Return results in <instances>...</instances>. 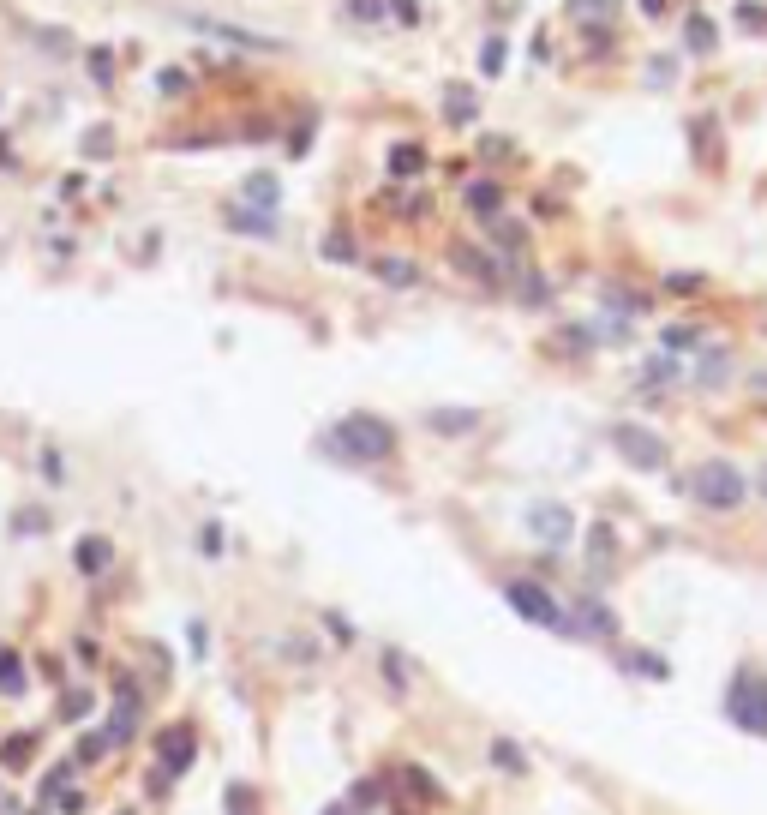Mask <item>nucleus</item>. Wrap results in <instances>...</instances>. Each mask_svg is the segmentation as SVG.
Segmentation results:
<instances>
[{
    "label": "nucleus",
    "mask_w": 767,
    "mask_h": 815,
    "mask_svg": "<svg viewBox=\"0 0 767 815\" xmlns=\"http://www.w3.org/2000/svg\"><path fill=\"white\" fill-rule=\"evenodd\" d=\"M84 714H90V690H66V696H60V720H66V726H78Z\"/></svg>",
    "instance_id": "obj_27"
},
{
    "label": "nucleus",
    "mask_w": 767,
    "mask_h": 815,
    "mask_svg": "<svg viewBox=\"0 0 767 815\" xmlns=\"http://www.w3.org/2000/svg\"><path fill=\"white\" fill-rule=\"evenodd\" d=\"M324 815H354V798H342V804H324Z\"/></svg>",
    "instance_id": "obj_48"
},
{
    "label": "nucleus",
    "mask_w": 767,
    "mask_h": 815,
    "mask_svg": "<svg viewBox=\"0 0 767 815\" xmlns=\"http://www.w3.org/2000/svg\"><path fill=\"white\" fill-rule=\"evenodd\" d=\"M450 258H456V264H462V270H468V276H480V282H498V264H492V258H486V252H474V246H456V252H450Z\"/></svg>",
    "instance_id": "obj_21"
},
{
    "label": "nucleus",
    "mask_w": 767,
    "mask_h": 815,
    "mask_svg": "<svg viewBox=\"0 0 767 815\" xmlns=\"http://www.w3.org/2000/svg\"><path fill=\"white\" fill-rule=\"evenodd\" d=\"M756 390H767V372H756Z\"/></svg>",
    "instance_id": "obj_50"
},
{
    "label": "nucleus",
    "mask_w": 767,
    "mask_h": 815,
    "mask_svg": "<svg viewBox=\"0 0 767 815\" xmlns=\"http://www.w3.org/2000/svg\"><path fill=\"white\" fill-rule=\"evenodd\" d=\"M756 486H762V492H767V468H762V474H756Z\"/></svg>",
    "instance_id": "obj_51"
},
{
    "label": "nucleus",
    "mask_w": 767,
    "mask_h": 815,
    "mask_svg": "<svg viewBox=\"0 0 767 815\" xmlns=\"http://www.w3.org/2000/svg\"><path fill=\"white\" fill-rule=\"evenodd\" d=\"M390 780H396L408 798H420V804H438V798H444V786H438L426 768H414V762H396V768H390Z\"/></svg>",
    "instance_id": "obj_11"
},
{
    "label": "nucleus",
    "mask_w": 767,
    "mask_h": 815,
    "mask_svg": "<svg viewBox=\"0 0 767 815\" xmlns=\"http://www.w3.org/2000/svg\"><path fill=\"white\" fill-rule=\"evenodd\" d=\"M480 66H486V72H498V66H504V42H486V60H480Z\"/></svg>",
    "instance_id": "obj_45"
},
{
    "label": "nucleus",
    "mask_w": 767,
    "mask_h": 815,
    "mask_svg": "<svg viewBox=\"0 0 767 815\" xmlns=\"http://www.w3.org/2000/svg\"><path fill=\"white\" fill-rule=\"evenodd\" d=\"M30 750H36V732H12V738L0 744V762H6V768H30Z\"/></svg>",
    "instance_id": "obj_22"
},
{
    "label": "nucleus",
    "mask_w": 767,
    "mask_h": 815,
    "mask_svg": "<svg viewBox=\"0 0 767 815\" xmlns=\"http://www.w3.org/2000/svg\"><path fill=\"white\" fill-rule=\"evenodd\" d=\"M738 24H744V30H756V36H767V12H762V0H738Z\"/></svg>",
    "instance_id": "obj_31"
},
{
    "label": "nucleus",
    "mask_w": 767,
    "mask_h": 815,
    "mask_svg": "<svg viewBox=\"0 0 767 815\" xmlns=\"http://www.w3.org/2000/svg\"><path fill=\"white\" fill-rule=\"evenodd\" d=\"M396 18H408V24H414V18H420V6H414V0H396Z\"/></svg>",
    "instance_id": "obj_47"
},
{
    "label": "nucleus",
    "mask_w": 767,
    "mask_h": 815,
    "mask_svg": "<svg viewBox=\"0 0 767 815\" xmlns=\"http://www.w3.org/2000/svg\"><path fill=\"white\" fill-rule=\"evenodd\" d=\"M60 810H66V815H84V810H90V798H84V792H66V798H60Z\"/></svg>",
    "instance_id": "obj_44"
},
{
    "label": "nucleus",
    "mask_w": 767,
    "mask_h": 815,
    "mask_svg": "<svg viewBox=\"0 0 767 815\" xmlns=\"http://www.w3.org/2000/svg\"><path fill=\"white\" fill-rule=\"evenodd\" d=\"M726 372H732V354H726V348H708V354H702V366H696V384H702V390H714V384H726Z\"/></svg>",
    "instance_id": "obj_19"
},
{
    "label": "nucleus",
    "mask_w": 767,
    "mask_h": 815,
    "mask_svg": "<svg viewBox=\"0 0 767 815\" xmlns=\"http://www.w3.org/2000/svg\"><path fill=\"white\" fill-rule=\"evenodd\" d=\"M186 648H192V660H204V654H210V630L192 624V630H186Z\"/></svg>",
    "instance_id": "obj_36"
},
{
    "label": "nucleus",
    "mask_w": 767,
    "mask_h": 815,
    "mask_svg": "<svg viewBox=\"0 0 767 815\" xmlns=\"http://www.w3.org/2000/svg\"><path fill=\"white\" fill-rule=\"evenodd\" d=\"M444 114H450L456 126H468V120L480 114V102H474V90H468V84H450V90H444Z\"/></svg>",
    "instance_id": "obj_17"
},
{
    "label": "nucleus",
    "mask_w": 767,
    "mask_h": 815,
    "mask_svg": "<svg viewBox=\"0 0 767 815\" xmlns=\"http://www.w3.org/2000/svg\"><path fill=\"white\" fill-rule=\"evenodd\" d=\"M666 288H672V294H696V288H702V276H690V270H678V276H666Z\"/></svg>",
    "instance_id": "obj_39"
},
{
    "label": "nucleus",
    "mask_w": 767,
    "mask_h": 815,
    "mask_svg": "<svg viewBox=\"0 0 767 815\" xmlns=\"http://www.w3.org/2000/svg\"><path fill=\"white\" fill-rule=\"evenodd\" d=\"M492 768H504V774H528V756H522V744H510V738H492Z\"/></svg>",
    "instance_id": "obj_23"
},
{
    "label": "nucleus",
    "mask_w": 767,
    "mask_h": 815,
    "mask_svg": "<svg viewBox=\"0 0 767 815\" xmlns=\"http://www.w3.org/2000/svg\"><path fill=\"white\" fill-rule=\"evenodd\" d=\"M12 528H18V534H42V528H48V516H42V510H18V522H12Z\"/></svg>",
    "instance_id": "obj_35"
},
{
    "label": "nucleus",
    "mask_w": 767,
    "mask_h": 815,
    "mask_svg": "<svg viewBox=\"0 0 767 815\" xmlns=\"http://www.w3.org/2000/svg\"><path fill=\"white\" fill-rule=\"evenodd\" d=\"M612 450H618L630 468H642V474H660V468L672 462L666 438H660V432H648V426H636V420H618V426H612Z\"/></svg>",
    "instance_id": "obj_5"
},
{
    "label": "nucleus",
    "mask_w": 767,
    "mask_h": 815,
    "mask_svg": "<svg viewBox=\"0 0 767 815\" xmlns=\"http://www.w3.org/2000/svg\"><path fill=\"white\" fill-rule=\"evenodd\" d=\"M228 228H234V234H258V240H270V234H276V216H270V210H246V204H234V210H228Z\"/></svg>",
    "instance_id": "obj_13"
},
{
    "label": "nucleus",
    "mask_w": 767,
    "mask_h": 815,
    "mask_svg": "<svg viewBox=\"0 0 767 815\" xmlns=\"http://www.w3.org/2000/svg\"><path fill=\"white\" fill-rule=\"evenodd\" d=\"M390 168H396V174H420V168H426V156H420V144H396V156H390Z\"/></svg>",
    "instance_id": "obj_28"
},
{
    "label": "nucleus",
    "mask_w": 767,
    "mask_h": 815,
    "mask_svg": "<svg viewBox=\"0 0 767 815\" xmlns=\"http://www.w3.org/2000/svg\"><path fill=\"white\" fill-rule=\"evenodd\" d=\"M642 12H666V0H642Z\"/></svg>",
    "instance_id": "obj_49"
},
{
    "label": "nucleus",
    "mask_w": 767,
    "mask_h": 815,
    "mask_svg": "<svg viewBox=\"0 0 767 815\" xmlns=\"http://www.w3.org/2000/svg\"><path fill=\"white\" fill-rule=\"evenodd\" d=\"M324 630H330L336 642H354V624H348V618H336V612H324Z\"/></svg>",
    "instance_id": "obj_40"
},
{
    "label": "nucleus",
    "mask_w": 767,
    "mask_h": 815,
    "mask_svg": "<svg viewBox=\"0 0 767 815\" xmlns=\"http://www.w3.org/2000/svg\"><path fill=\"white\" fill-rule=\"evenodd\" d=\"M42 474H48V480H54V486H60V480H66V468H60V456H54V450H42Z\"/></svg>",
    "instance_id": "obj_43"
},
{
    "label": "nucleus",
    "mask_w": 767,
    "mask_h": 815,
    "mask_svg": "<svg viewBox=\"0 0 767 815\" xmlns=\"http://www.w3.org/2000/svg\"><path fill=\"white\" fill-rule=\"evenodd\" d=\"M0 696H24V666L12 648H0Z\"/></svg>",
    "instance_id": "obj_25"
},
{
    "label": "nucleus",
    "mask_w": 767,
    "mask_h": 815,
    "mask_svg": "<svg viewBox=\"0 0 767 815\" xmlns=\"http://www.w3.org/2000/svg\"><path fill=\"white\" fill-rule=\"evenodd\" d=\"M66 780H72V768H66V762H60V768H48V774H42V804H48V798H54Z\"/></svg>",
    "instance_id": "obj_34"
},
{
    "label": "nucleus",
    "mask_w": 767,
    "mask_h": 815,
    "mask_svg": "<svg viewBox=\"0 0 767 815\" xmlns=\"http://www.w3.org/2000/svg\"><path fill=\"white\" fill-rule=\"evenodd\" d=\"M426 432L468 438V432H480V408H426Z\"/></svg>",
    "instance_id": "obj_10"
},
{
    "label": "nucleus",
    "mask_w": 767,
    "mask_h": 815,
    "mask_svg": "<svg viewBox=\"0 0 767 815\" xmlns=\"http://www.w3.org/2000/svg\"><path fill=\"white\" fill-rule=\"evenodd\" d=\"M378 12H384L378 0H354V18H378Z\"/></svg>",
    "instance_id": "obj_46"
},
{
    "label": "nucleus",
    "mask_w": 767,
    "mask_h": 815,
    "mask_svg": "<svg viewBox=\"0 0 767 815\" xmlns=\"http://www.w3.org/2000/svg\"><path fill=\"white\" fill-rule=\"evenodd\" d=\"M528 534L540 546H570L576 540V516L564 504H528Z\"/></svg>",
    "instance_id": "obj_7"
},
{
    "label": "nucleus",
    "mask_w": 767,
    "mask_h": 815,
    "mask_svg": "<svg viewBox=\"0 0 767 815\" xmlns=\"http://www.w3.org/2000/svg\"><path fill=\"white\" fill-rule=\"evenodd\" d=\"M318 450L336 456V462H348V468H372V462H384V456L396 450V426L378 420V414H342V420L324 432Z\"/></svg>",
    "instance_id": "obj_1"
},
{
    "label": "nucleus",
    "mask_w": 767,
    "mask_h": 815,
    "mask_svg": "<svg viewBox=\"0 0 767 815\" xmlns=\"http://www.w3.org/2000/svg\"><path fill=\"white\" fill-rule=\"evenodd\" d=\"M624 666H630V672H642V678H666V672H672L660 654H624Z\"/></svg>",
    "instance_id": "obj_30"
},
{
    "label": "nucleus",
    "mask_w": 767,
    "mask_h": 815,
    "mask_svg": "<svg viewBox=\"0 0 767 815\" xmlns=\"http://www.w3.org/2000/svg\"><path fill=\"white\" fill-rule=\"evenodd\" d=\"M318 252H324L330 264H348V258H354V240H348V234H324V246H318Z\"/></svg>",
    "instance_id": "obj_32"
},
{
    "label": "nucleus",
    "mask_w": 767,
    "mask_h": 815,
    "mask_svg": "<svg viewBox=\"0 0 767 815\" xmlns=\"http://www.w3.org/2000/svg\"><path fill=\"white\" fill-rule=\"evenodd\" d=\"M666 348H672V354H690V348H702V330H690V324H672V330H666Z\"/></svg>",
    "instance_id": "obj_29"
},
{
    "label": "nucleus",
    "mask_w": 767,
    "mask_h": 815,
    "mask_svg": "<svg viewBox=\"0 0 767 815\" xmlns=\"http://www.w3.org/2000/svg\"><path fill=\"white\" fill-rule=\"evenodd\" d=\"M648 78H654V84H672V78H678V66H672V60H654V66H648Z\"/></svg>",
    "instance_id": "obj_42"
},
{
    "label": "nucleus",
    "mask_w": 767,
    "mask_h": 815,
    "mask_svg": "<svg viewBox=\"0 0 767 815\" xmlns=\"http://www.w3.org/2000/svg\"><path fill=\"white\" fill-rule=\"evenodd\" d=\"M672 378H678L672 360H648V372H642V384H672Z\"/></svg>",
    "instance_id": "obj_33"
},
{
    "label": "nucleus",
    "mask_w": 767,
    "mask_h": 815,
    "mask_svg": "<svg viewBox=\"0 0 767 815\" xmlns=\"http://www.w3.org/2000/svg\"><path fill=\"white\" fill-rule=\"evenodd\" d=\"M690 498L702 504V510H744V498H750V480H744V468L738 462H696V474H690Z\"/></svg>",
    "instance_id": "obj_2"
},
{
    "label": "nucleus",
    "mask_w": 767,
    "mask_h": 815,
    "mask_svg": "<svg viewBox=\"0 0 767 815\" xmlns=\"http://www.w3.org/2000/svg\"><path fill=\"white\" fill-rule=\"evenodd\" d=\"M240 198H246V204H258V210H276V174H246Z\"/></svg>",
    "instance_id": "obj_20"
},
{
    "label": "nucleus",
    "mask_w": 767,
    "mask_h": 815,
    "mask_svg": "<svg viewBox=\"0 0 767 815\" xmlns=\"http://www.w3.org/2000/svg\"><path fill=\"white\" fill-rule=\"evenodd\" d=\"M570 636H618L612 606H606V600H594V594H582V600L570 606Z\"/></svg>",
    "instance_id": "obj_8"
},
{
    "label": "nucleus",
    "mask_w": 767,
    "mask_h": 815,
    "mask_svg": "<svg viewBox=\"0 0 767 815\" xmlns=\"http://www.w3.org/2000/svg\"><path fill=\"white\" fill-rule=\"evenodd\" d=\"M498 246H504V252H522V228H516V222H498Z\"/></svg>",
    "instance_id": "obj_38"
},
{
    "label": "nucleus",
    "mask_w": 767,
    "mask_h": 815,
    "mask_svg": "<svg viewBox=\"0 0 767 815\" xmlns=\"http://www.w3.org/2000/svg\"><path fill=\"white\" fill-rule=\"evenodd\" d=\"M684 42H690V54H714V42H720V30H714V18H702V12H690V24H684Z\"/></svg>",
    "instance_id": "obj_16"
},
{
    "label": "nucleus",
    "mask_w": 767,
    "mask_h": 815,
    "mask_svg": "<svg viewBox=\"0 0 767 815\" xmlns=\"http://www.w3.org/2000/svg\"><path fill=\"white\" fill-rule=\"evenodd\" d=\"M384 678H390V690H396V696H408V654L384 648Z\"/></svg>",
    "instance_id": "obj_26"
},
{
    "label": "nucleus",
    "mask_w": 767,
    "mask_h": 815,
    "mask_svg": "<svg viewBox=\"0 0 767 815\" xmlns=\"http://www.w3.org/2000/svg\"><path fill=\"white\" fill-rule=\"evenodd\" d=\"M108 750H114V738H108V732H90V738H78V756H72V762H78V768H96Z\"/></svg>",
    "instance_id": "obj_24"
},
{
    "label": "nucleus",
    "mask_w": 767,
    "mask_h": 815,
    "mask_svg": "<svg viewBox=\"0 0 767 815\" xmlns=\"http://www.w3.org/2000/svg\"><path fill=\"white\" fill-rule=\"evenodd\" d=\"M372 276L390 282V288H414V282H420V264H408V258H378Z\"/></svg>",
    "instance_id": "obj_15"
},
{
    "label": "nucleus",
    "mask_w": 767,
    "mask_h": 815,
    "mask_svg": "<svg viewBox=\"0 0 767 815\" xmlns=\"http://www.w3.org/2000/svg\"><path fill=\"white\" fill-rule=\"evenodd\" d=\"M150 750H156V768H162L168 780H180V774H186V768L198 762V738H192V726H186V720H174V726H162Z\"/></svg>",
    "instance_id": "obj_6"
},
{
    "label": "nucleus",
    "mask_w": 767,
    "mask_h": 815,
    "mask_svg": "<svg viewBox=\"0 0 767 815\" xmlns=\"http://www.w3.org/2000/svg\"><path fill=\"white\" fill-rule=\"evenodd\" d=\"M72 564H78V576H102V570L114 564V546H108L102 534H84V540L72 546Z\"/></svg>",
    "instance_id": "obj_12"
},
{
    "label": "nucleus",
    "mask_w": 767,
    "mask_h": 815,
    "mask_svg": "<svg viewBox=\"0 0 767 815\" xmlns=\"http://www.w3.org/2000/svg\"><path fill=\"white\" fill-rule=\"evenodd\" d=\"M504 600H510L516 618H528V624H540V630H552V636H570V612L552 600V588L516 576V582H504Z\"/></svg>",
    "instance_id": "obj_3"
},
{
    "label": "nucleus",
    "mask_w": 767,
    "mask_h": 815,
    "mask_svg": "<svg viewBox=\"0 0 767 815\" xmlns=\"http://www.w3.org/2000/svg\"><path fill=\"white\" fill-rule=\"evenodd\" d=\"M726 720L767 738V672H738L732 690H726Z\"/></svg>",
    "instance_id": "obj_4"
},
{
    "label": "nucleus",
    "mask_w": 767,
    "mask_h": 815,
    "mask_svg": "<svg viewBox=\"0 0 767 815\" xmlns=\"http://www.w3.org/2000/svg\"><path fill=\"white\" fill-rule=\"evenodd\" d=\"M186 84H192V78H186V72H156V90H168V96H180V90H186Z\"/></svg>",
    "instance_id": "obj_37"
},
{
    "label": "nucleus",
    "mask_w": 767,
    "mask_h": 815,
    "mask_svg": "<svg viewBox=\"0 0 767 815\" xmlns=\"http://www.w3.org/2000/svg\"><path fill=\"white\" fill-rule=\"evenodd\" d=\"M612 558H618L612 528H606V522H600V528H588V570H594V576H606V570H612Z\"/></svg>",
    "instance_id": "obj_14"
},
{
    "label": "nucleus",
    "mask_w": 767,
    "mask_h": 815,
    "mask_svg": "<svg viewBox=\"0 0 767 815\" xmlns=\"http://www.w3.org/2000/svg\"><path fill=\"white\" fill-rule=\"evenodd\" d=\"M522 300H528V306H546V282H540V276H528V282H522Z\"/></svg>",
    "instance_id": "obj_41"
},
{
    "label": "nucleus",
    "mask_w": 767,
    "mask_h": 815,
    "mask_svg": "<svg viewBox=\"0 0 767 815\" xmlns=\"http://www.w3.org/2000/svg\"><path fill=\"white\" fill-rule=\"evenodd\" d=\"M468 210H474V216H498V210H504L498 180H474V186H468Z\"/></svg>",
    "instance_id": "obj_18"
},
{
    "label": "nucleus",
    "mask_w": 767,
    "mask_h": 815,
    "mask_svg": "<svg viewBox=\"0 0 767 815\" xmlns=\"http://www.w3.org/2000/svg\"><path fill=\"white\" fill-rule=\"evenodd\" d=\"M192 30H204V36H216V42H234V48H282L276 36H258V30H240V24H222V18H186Z\"/></svg>",
    "instance_id": "obj_9"
}]
</instances>
